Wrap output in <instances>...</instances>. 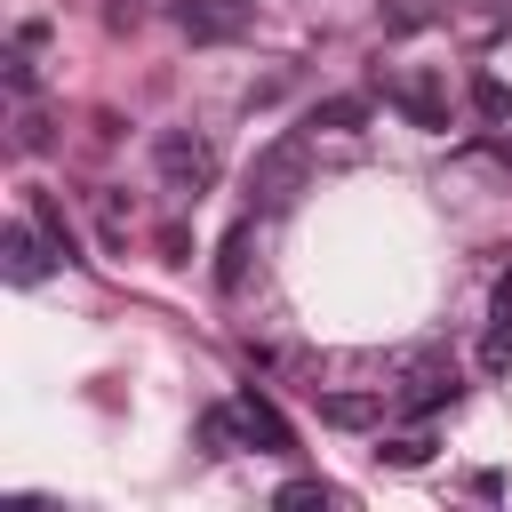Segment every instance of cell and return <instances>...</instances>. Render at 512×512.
Listing matches in <instances>:
<instances>
[{
  "label": "cell",
  "mask_w": 512,
  "mask_h": 512,
  "mask_svg": "<svg viewBox=\"0 0 512 512\" xmlns=\"http://www.w3.org/2000/svg\"><path fill=\"white\" fill-rule=\"evenodd\" d=\"M376 456H384L392 472H416V464H432V432H392Z\"/></svg>",
  "instance_id": "cell-13"
},
{
  "label": "cell",
  "mask_w": 512,
  "mask_h": 512,
  "mask_svg": "<svg viewBox=\"0 0 512 512\" xmlns=\"http://www.w3.org/2000/svg\"><path fill=\"white\" fill-rule=\"evenodd\" d=\"M248 0H176V32L192 40V48H216V40H240L248 32Z\"/></svg>",
  "instance_id": "cell-5"
},
{
  "label": "cell",
  "mask_w": 512,
  "mask_h": 512,
  "mask_svg": "<svg viewBox=\"0 0 512 512\" xmlns=\"http://www.w3.org/2000/svg\"><path fill=\"white\" fill-rule=\"evenodd\" d=\"M248 248H256V216H240V224L224 232V248H216V288H224V296L248 280Z\"/></svg>",
  "instance_id": "cell-10"
},
{
  "label": "cell",
  "mask_w": 512,
  "mask_h": 512,
  "mask_svg": "<svg viewBox=\"0 0 512 512\" xmlns=\"http://www.w3.org/2000/svg\"><path fill=\"white\" fill-rule=\"evenodd\" d=\"M280 504H336V488H328V480H288Z\"/></svg>",
  "instance_id": "cell-17"
},
{
  "label": "cell",
  "mask_w": 512,
  "mask_h": 512,
  "mask_svg": "<svg viewBox=\"0 0 512 512\" xmlns=\"http://www.w3.org/2000/svg\"><path fill=\"white\" fill-rule=\"evenodd\" d=\"M320 424L368 432V424H384V392H320Z\"/></svg>",
  "instance_id": "cell-9"
},
{
  "label": "cell",
  "mask_w": 512,
  "mask_h": 512,
  "mask_svg": "<svg viewBox=\"0 0 512 512\" xmlns=\"http://www.w3.org/2000/svg\"><path fill=\"white\" fill-rule=\"evenodd\" d=\"M152 168H160V184H168V192L200 200V192L216 184V168H224V160H216V144H208V136H192V128H160V136H152Z\"/></svg>",
  "instance_id": "cell-1"
},
{
  "label": "cell",
  "mask_w": 512,
  "mask_h": 512,
  "mask_svg": "<svg viewBox=\"0 0 512 512\" xmlns=\"http://www.w3.org/2000/svg\"><path fill=\"white\" fill-rule=\"evenodd\" d=\"M32 224L48 232V248H56V264H80V232H72V216L48 200V192H32Z\"/></svg>",
  "instance_id": "cell-11"
},
{
  "label": "cell",
  "mask_w": 512,
  "mask_h": 512,
  "mask_svg": "<svg viewBox=\"0 0 512 512\" xmlns=\"http://www.w3.org/2000/svg\"><path fill=\"white\" fill-rule=\"evenodd\" d=\"M360 120H368V96H320L304 112V128H360Z\"/></svg>",
  "instance_id": "cell-12"
},
{
  "label": "cell",
  "mask_w": 512,
  "mask_h": 512,
  "mask_svg": "<svg viewBox=\"0 0 512 512\" xmlns=\"http://www.w3.org/2000/svg\"><path fill=\"white\" fill-rule=\"evenodd\" d=\"M0 256H8V280H16V288H40L56 248H48V232L24 216V224H8V232H0Z\"/></svg>",
  "instance_id": "cell-6"
},
{
  "label": "cell",
  "mask_w": 512,
  "mask_h": 512,
  "mask_svg": "<svg viewBox=\"0 0 512 512\" xmlns=\"http://www.w3.org/2000/svg\"><path fill=\"white\" fill-rule=\"evenodd\" d=\"M384 96H392V112L408 128H424V136L448 128V80L440 72H400V80H384Z\"/></svg>",
  "instance_id": "cell-3"
},
{
  "label": "cell",
  "mask_w": 512,
  "mask_h": 512,
  "mask_svg": "<svg viewBox=\"0 0 512 512\" xmlns=\"http://www.w3.org/2000/svg\"><path fill=\"white\" fill-rule=\"evenodd\" d=\"M456 392H464V384H456V360H432V352H424V360H408V376H400L392 400H400L408 416H440V408H456Z\"/></svg>",
  "instance_id": "cell-4"
},
{
  "label": "cell",
  "mask_w": 512,
  "mask_h": 512,
  "mask_svg": "<svg viewBox=\"0 0 512 512\" xmlns=\"http://www.w3.org/2000/svg\"><path fill=\"white\" fill-rule=\"evenodd\" d=\"M200 448H208V456H240V448H248V408H240V400H232V408L208 400V408H200Z\"/></svg>",
  "instance_id": "cell-8"
},
{
  "label": "cell",
  "mask_w": 512,
  "mask_h": 512,
  "mask_svg": "<svg viewBox=\"0 0 512 512\" xmlns=\"http://www.w3.org/2000/svg\"><path fill=\"white\" fill-rule=\"evenodd\" d=\"M472 112H480V120H512V88H504L496 72H480V80H472Z\"/></svg>",
  "instance_id": "cell-16"
},
{
  "label": "cell",
  "mask_w": 512,
  "mask_h": 512,
  "mask_svg": "<svg viewBox=\"0 0 512 512\" xmlns=\"http://www.w3.org/2000/svg\"><path fill=\"white\" fill-rule=\"evenodd\" d=\"M240 408H248V448H264V456H296V432H288V416H280V408H272L256 384L240 392Z\"/></svg>",
  "instance_id": "cell-7"
},
{
  "label": "cell",
  "mask_w": 512,
  "mask_h": 512,
  "mask_svg": "<svg viewBox=\"0 0 512 512\" xmlns=\"http://www.w3.org/2000/svg\"><path fill=\"white\" fill-rule=\"evenodd\" d=\"M104 24H112V32H136V24H144V0H112Z\"/></svg>",
  "instance_id": "cell-19"
},
{
  "label": "cell",
  "mask_w": 512,
  "mask_h": 512,
  "mask_svg": "<svg viewBox=\"0 0 512 512\" xmlns=\"http://www.w3.org/2000/svg\"><path fill=\"white\" fill-rule=\"evenodd\" d=\"M480 376H512V312L488 320V336H480Z\"/></svg>",
  "instance_id": "cell-14"
},
{
  "label": "cell",
  "mask_w": 512,
  "mask_h": 512,
  "mask_svg": "<svg viewBox=\"0 0 512 512\" xmlns=\"http://www.w3.org/2000/svg\"><path fill=\"white\" fill-rule=\"evenodd\" d=\"M296 184H304V136H272V144L256 152V168H248V200H256V216L288 208Z\"/></svg>",
  "instance_id": "cell-2"
},
{
  "label": "cell",
  "mask_w": 512,
  "mask_h": 512,
  "mask_svg": "<svg viewBox=\"0 0 512 512\" xmlns=\"http://www.w3.org/2000/svg\"><path fill=\"white\" fill-rule=\"evenodd\" d=\"M504 312H512V264L496 272V296H488V320H504Z\"/></svg>",
  "instance_id": "cell-20"
},
{
  "label": "cell",
  "mask_w": 512,
  "mask_h": 512,
  "mask_svg": "<svg viewBox=\"0 0 512 512\" xmlns=\"http://www.w3.org/2000/svg\"><path fill=\"white\" fill-rule=\"evenodd\" d=\"M0 80H8V96L32 104V88H40V72H32V40H16V48L0 56Z\"/></svg>",
  "instance_id": "cell-15"
},
{
  "label": "cell",
  "mask_w": 512,
  "mask_h": 512,
  "mask_svg": "<svg viewBox=\"0 0 512 512\" xmlns=\"http://www.w3.org/2000/svg\"><path fill=\"white\" fill-rule=\"evenodd\" d=\"M16 144H24V152H48V120H40V112H16Z\"/></svg>",
  "instance_id": "cell-18"
}]
</instances>
